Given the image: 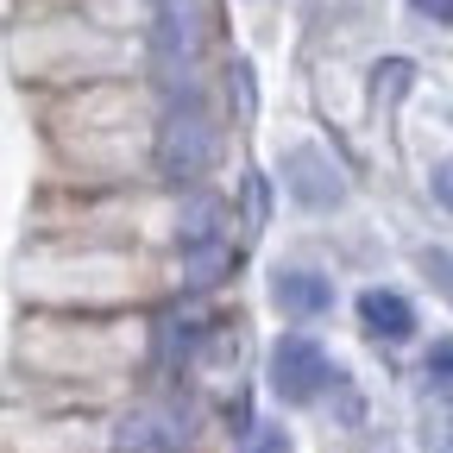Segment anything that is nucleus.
<instances>
[{
	"instance_id": "9b49d317",
	"label": "nucleus",
	"mask_w": 453,
	"mask_h": 453,
	"mask_svg": "<svg viewBox=\"0 0 453 453\" xmlns=\"http://www.w3.org/2000/svg\"><path fill=\"white\" fill-rule=\"evenodd\" d=\"M252 453H290V434H283V428H265Z\"/></svg>"
},
{
	"instance_id": "f03ea898",
	"label": "nucleus",
	"mask_w": 453,
	"mask_h": 453,
	"mask_svg": "<svg viewBox=\"0 0 453 453\" xmlns=\"http://www.w3.org/2000/svg\"><path fill=\"white\" fill-rule=\"evenodd\" d=\"M177 252H183V271H189L196 283H214L226 265H234V240H226L220 202L196 196V202L183 208V220H177Z\"/></svg>"
},
{
	"instance_id": "0eeeda50",
	"label": "nucleus",
	"mask_w": 453,
	"mask_h": 453,
	"mask_svg": "<svg viewBox=\"0 0 453 453\" xmlns=\"http://www.w3.org/2000/svg\"><path fill=\"white\" fill-rule=\"evenodd\" d=\"M120 453H177V428L151 410H133L120 422Z\"/></svg>"
},
{
	"instance_id": "6e6552de",
	"label": "nucleus",
	"mask_w": 453,
	"mask_h": 453,
	"mask_svg": "<svg viewBox=\"0 0 453 453\" xmlns=\"http://www.w3.org/2000/svg\"><path fill=\"white\" fill-rule=\"evenodd\" d=\"M422 378H428V390L441 396V403H453V340H434V347H428Z\"/></svg>"
},
{
	"instance_id": "7ed1b4c3",
	"label": "nucleus",
	"mask_w": 453,
	"mask_h": 453,
	"mask_svg": "<svg viewBox=\"0 0 453 453\" xmlns=\"http://www.w3.org/2000/svg\"><path fill=\"white\" fill-rule=\"evenodd\" d=\"M327 384H334V359L315 347V340L283 334L271 347V390L283 396V403H315Z\"/></svg>"
},
{
	"instance_id": "20e7f679",
	"label": "nucleus",
	"mask_w": 453,
	"mask_h": 453,
	"mask_svg": "<svg viewBox=\"0 0 453 453\" xmlns=\"http://www.w3.org/2000/svg\"><path fill=\"white\" fill-rule=\"evenodd\" d=\"M271 296L277 309H290V315H327L334 309V283L321 271H303V265H283L271 277Z\"/></svg>"
},
{
	"instance_id": "9d476101",
	"label": "nucleus",
	"mask_w": 453,
	"mask_h": 453,
	"mask_svg": "<svg viewBox=\"0 0 453 453\" xmlns=\"http://www.w3.org/2000/svg\"><path fill=\"white\" fill-rule=\"evenodd\" d=\"M428 183H434L441 208H453V157H447V164H434V177H428Z\"/></svg>"
},
{
	"instance_id": "f257e3e1",
	"label": "nucleus",
	"mask_w": 453,
	"mask_h": 453,
	"mask_svg": "<svg viewBox=\"0 0 453 453\" xmlns=\"http://www.w3.org/2000/svg\"><path fill=\"white\" fill-rule=\"evenodd\" d=\"M220 139H214V120L196 107V101H177L164 113V127H157V170H164V183H202L208 177V164H214Z\"/></svg>"
},
{
	"instance_id": "f8f14e48",
	"label": "nucleus",
	"mask_w": 453,
	"mask_h": 453,
	"mask_svg": "<svg viewBox=\"0 0 453 453\" xmlns=\"http://www.w3.org/2000/svg\"><path fill=\"white\" fill-rule=\"evenodd\" d=\"M441 453H453V428H447V434H441Z\"/></svg>"
},
{
	"instance_id": "423d86ee",
	"label": "nucleus",
	"mask_w": 453,
	"mask_h": 453,
	"mask_svg": "<svg viewBox=\"0 0 453 453\" xmlns=\"http://www.w3.org/2000/svg\"><path fill=\"white\" fill-rule=\"evenodd\" d=\"M359 321L378 340H410L416 334V309H410V296H396V290H365L359 296Z\"/></svg>"
},
{
	"instance_id": "1a4fd4ad",
	"label": "nucleus",
	"mask_w": 453,
	"mask_h": 453,
	"mask_svg": "<svg viewBox=\"0 0 453 453\" xmlns=\"http://www.w3.org/2000/svg\"><path fill=\"white\" fill-rule=\"evenodd\" d=\"M410 7L422 19H434V26H453V0H410Z\"/></svg>"
},
{
	"instance_id": "39448f33",
	"label": "nucleus",
	"mask_w": 453,
	"mask_h": 453,
	"mask_svg": "<svg viewBox=\"0 0 453 453\" xmlns=\"http://www.w3.org/2000/svg\"><path fill=\"white\" fill-rule=\"evenodd\" d=\"M283 183H290V196H296L303 208L340 202V170H321L315 151H290V157H283Z\"/></svg>"
}]
</instances>
